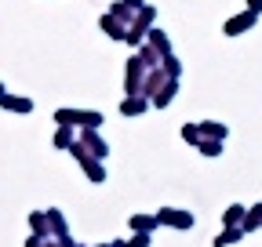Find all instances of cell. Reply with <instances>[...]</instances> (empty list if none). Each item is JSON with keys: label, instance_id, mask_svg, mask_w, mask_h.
<instances>
[{"label": "cell", "instance_id": "6da1fadb", "mask_svg": "<svg viewBox=\"0 0 262 247\" xmlns=\"http://www.w3.org/2000/svg\"><path fill=\"white\" fill-rule=\"evenodd\" d=\"M55 120L58 124H84V128H98V124H102V113H77V109H58L55 113Z\"/></svg>", "mask_w": 262, "mask_h": 247}, {"label": "cell", "instance_id": "7a4b0ae2", "mask_svg": "<svg viewBox=\"0 0 262 247\" xmlns=\"http://www.w3.org/2000/svg\"><path fill=\"white\" fill-rule=\"evenodd\" d=\"M73 153H77V160L84 164V171L91 175V182H102V167H98V164L88 157V153H84V145H73Z\"/></svg>", "mask_w": 262, "mask_h": 247}, {"label": "cell", "instance_id": "3957f363", "mask_svg": "<svg viewBox=\"0 0 262 247\" xmlns=\"http://www.w3.org/2000/svg\"><path fill=\"white\" fill-rule=\"evenodd\" d=\"M160 222H171V226H179V229H189L193 226V218L186 211H160Z\"/></svg>", "mask_w": 262, "mask_h": 247}, {"label": "cell", "instance_id": "277c9868", "mask_svg": "<svg viewBox=\"0 0 262 247\" xmlns=\"http://www.w3.org/2000/svg\"><path fill=\"white\" fill-rule=\"evenodd\" d=\"M0 102H4L8 109H15V113H29L33 106H29V98H11V95H0Z\"/></svg>", "mask_w": 262, "mask_h": 247}, {"label": "cell", "instance_id": "5b68a950", "mask_svg": "<svg viewBox=\"0 0 262 247\" xmlns=\"http://www.w3.org/2000/svg\"><path fill=\"white\" fill-rule=\"evenodd\" d=\"M84 145H91V153H95V157H106V153H110L102 138H95V135H91V128H88V135H84Z\"/></svg>", "mask_w": 262, "mask_h": 247}, {"label": "cell", "instance_id": "8992f818", "mask_svg": "<svg viewBox=\"0 0 262 247\" xmlns=\"http://www.w3.org/2000/svg\"><path fill=\"white\" fill-rule=\"evenodd\" d=\"M153 226H157V218H149V214H135L131 218V229H139V233H153Z\"/></svg>", "mask_w": 262, "mask_h": 247}, {"label": "cell", "instance_id": "52a82bcc", "mask_svg": "<svg viewBox=\"0 0 262 247\" xmlns=\"http://www.w3.org/2000/svg\"><path fill=\"white\" fill-rule=\"evenodd\" d=\"M142 109H146V98H139V95L124 102V113H127V116H135V113H142Z\"/></svg>", "mask_w": 262, "mask_h": 247}, {"label": "cell", "instance_id": "ba28073f", "mask_svg": "<svg viewBox=\"0 0 262 247\" xmlns=\"http://www.w3.org/2000/svg\"><path fill=\"white\" fill-rule=\"evenodd\" d=\"M237 240H241V229H233V226H226V233H222V236H219L215 243L222 247V243H237Z\"/></svg>", "mask_w": 262, "mask_h": 247}, {"label": "cell", "instance_id": "9c48e42d", "mask_svg": "<svg viewBox=\"0 0 262 247\" xmlns=\"http://www.w3.org/2000/svg\"><path fill=\"white\" fill-rule=\"evenodd\" d=\"M171 95H175V80H168V84H164V91L157 95V106H168V102H171Z\"/></svg>", "mask_w": 262, "mask_h": 247}, {"label": "cell", "instance_id": "30bf717a", "mask_svg": "<svg viewBox=\"0 0 262 247\" xmlns=\"http://www.w3.org/2000/svg\"><path fill=\"white\" fill-rule=\"evenodd\" d=\"M201 153H204V157H219V153H222L219 138H211V142H201Z\"/></svg>", "mask_w": 262, "mask_h": 247}, {"label": "cell", "instance_id": "8fae6325", "mask_svg": "<svg viewBox=\"0 0 262 247\" xmlns=\"http://www.w3.org/2000/svg\"><path fill=\"white\" fill-rule=\"evenodd\" d=\"M255 226H262V204L248 214V218H244V229H255Z\"/></svg>", "mask_w": 262, "mask_h": 247}, {"label": "cell", "instance_id": "7c38bea8", "mask_svg": "<svg viewBox=\"0 0 262 247\" xmlns=\"http://www.w3.org/2000/svg\"><path fill=\"white\" fill-rule=\"evenodd\" d=\"M244 26H251V15H241V18H233L226 26V33H237V29H244Z\"/></svg>", "mask_w": 262, "mask_h": 247}, {"label": "cell", "instance_id": "4fadbf2b", "mask_svg": "<svg viewBox=\"0 0 262 247\" xmlns=\"http://www.w3.org/2000/svg\"><path fill=\"white\" fill-rule=\"evenodd\" d=\"M48 222L55 226V233H58V236H66V222H62V214H58V211H51V214H48Z\"/></svg>", "mask_w": 262, "mask_h": 247}, {"label": "cell", "instance_id": "5bb4252c", "mask_svg": "<svg viewBox=\"0 0 262 247\" xmlns=\"http://www.w3.org/2000/svg\"><path fill=\"white\" fill-rule=\"evenodd\" d=\"M73 142V135H70V124H62V131L55 135V145H70Z\"/></svg>", "mask_w": 262, "mask_h": 247}, {"label": "cell", "instance_id": "9a60e30c", "mask_svg": "<svg viewBox=\"0 0 262 247\" xmlns=\"http://www.w3.org/2000/svg\"><path fill=\"white\" fill-rule=\"evenodd\" d=\"M244 218V207H229L226 211V226H233V222H241Z\"/></svg>", "mask_w": 262, "mask_h": 247}, {"label": "cell", "instance_id": "2e32d148", "mask_svg": "<svg viewBox=\"0 0 262 247\" xmlns=\"http://www.w3.org/2000/svg\"><path fill=\"white\" fill-rule=\"evenodd\" d=\"M201 131H204V135H211V138H222V135H226V128H219V124H204Z\"/></svg>", "mask_w": 262, "mask_h": 247}, {"label": "cell", "instance_id": "e0dca14e", "mask_svg": "<svg viewBox=\"0 0 262 247\" xmlns=\"http://www.w3.org/2000/svg\"><path fill=\"white\" fill-rule=\"evenodd\" d=\"M182 135H186V142H201V128H193V124H189Z\"/></svg>", "mask_w": 262, "mask_h": 247}, {"label": "cell", "instance_id": "ac0fdd59", "mask_svg": "<svg viewBox=\"0 0 262 247\" xmlns=\"http://www.w3.org/2000/svg\"><path fill=\"white\" fill-rule=\"evenodd\" d=\"M44 222H48V218H44V214H33V229H37L40 236H44Z\"/></svg>", "mask_w": 262, "mask_h": 247}, {"label": "cell", "instance_id": "d6986e66", "mask_svg": "<svg viewBox=\"0 0 262 247\" xmlns=\"http://www.w3.org/2000/svg\"><path fill=\"white\" fill-rule=\"evenodd\" d=\"M102 26H106V29H110V33H113V37H120V26H117V22H113V18H106V22H102Z\"/></svg>", "mask_w": 262, "mask_h": 247}, {"label": "cell", "instance_id": "ffe728a7", "mask_svg": "<svg viewBox=\"0 0 262 247\" xmlns=\"http://www.w3.org/2000/svg\"><path fill=\"white\" fill-rule=\"evenodd\" d=\"M146 243H149V236H139V240H131L127 247H146Z\"/></svg>", "mask_w": 262, "mask_h": 247}, {"label": "cell", "instance_id": "44dd1931", "mask_svg": "<svg viewBox=\"0 0 262 247\" xmlns=\"http://www.w3.org/2000/svg\"><path fill=\"white\" fill-rule=\"evenodd\" d=\"M29 247H40V240H29Z\"/></svg>", "mask_w": 262, "mask_h": 247}, {"label": "cell", "instance_id": "7402d4cb", "mask_svg": "<svg viewBox=\"0 0 262 247\" xmlns=\"http://www.w3.org/2000/svg\"><path fill=\"white\" fill-rule=\"evenodd\" d=\"M0 95H4V87H0Z\"/></svg>", "mask_w": 262, "mask_h": 247}]
</instances>
